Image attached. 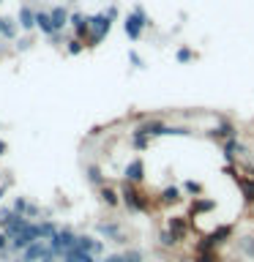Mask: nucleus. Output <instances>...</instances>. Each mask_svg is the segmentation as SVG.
Returning a JSON list of instances; mask_svg holds the SVG:
<instances>
[{
	"label": "nucleus",
	"mask_w": 254,
	"mask_h": 262,
	"mask_svg": "<svg viewBox=\"0 0 254 262\" xmlns=\"http://www.w3.org/2000/svg\"><path fill=\"white\" fill-rule=\"evenodd\" d=\"M120 196H123V208H126L131 216L137 213H151V196H145L142 186H134L129 180H118Z\"/></svg>",
	"instance_id": "1"
},
{
	"label": "nucleus",
	"mask_w": 254,
	"mask_h": 262,
	"mask_svg": "<svg viewBox=\"0 0 254 262\" xmlns=\"http://www.w3.org/2000/svg\"><path fill=\"white\" fill-rule=\"evenodd\" d=\"M151 28H153V19L147 16L142 6H134L131 14H126V19H123V33H126L129 41H139L145 36V30H151Z\"/></svg>",
	"instance_id": "2"
},
{
	"label": "nucleus",
	"mask_w": 254,
	"mask_h": 262,
	"mask_svg": "<svg viewBox=\"0 0 254 262\" xmlns=\"http://www.w3.org/2000/svg\"><path fill=\"white\" fill-rule=\"evenodd\" d=\"M112 25H115V22H112L104 11L90 14V36H88V47H98V44H101V41L110 36Z\"/></svg>",
	"instance_id": "3"
},
{
	"label": "nucleus",
	"mask_w": 254,
	"mask_h": 262,
	"mask_svg": "<svg viewBox=\"0 0 254 262\" xmlns=\"http://www.w3.org/2000/svg\"><path fill=\"white\" fill-rule=\"evenodd\" d=\"M96 235L101 237V241H110V243H129V235L123 232V224L118 219L98 221V224H96Z\"/></svg>",
	"instance_id": "4"
},
{
	"label": "nucleus",
	"mask_w": 254,
	"mask_h": 262,
	"mask_svg": "<svg viewBox=\"0 0 254 262\" xmlns=\"http://www.w3.org/2000/svg\"><path fill=\"white\" fill-rule=\"evenodd\" d=\"M205 137L208 139H213V142H227V139H232V137H238V126L229 118H216V123L205 131Z\"/></svg>",
	"instance_id": "5"
},
{
	"label": "nucleus",
	"mask_w": 254,
	"mask_h": 262,
	"mask_svg": "<svg viewBox=\"0 0 254 262\" xmlns=\"http://www.w3.org/2000/svg\"><path fill=\"white\" fill-rule=\"evenodd\" d=\"M107 241L96 237V232H79L77 237V249L85 251V254H93V257H107Z\"/></svg>",
	"instance_id": "6"
},
{
	"label": "nucleus",
	"mask_w": 254,
	"mask_h": 262,
	"mask_svg": "<svg viewBox=\"0 0 254 262\" xmlns=\"http://www.w3.org/2000/svg\"><path fill=\"white\" fill-rule=\"evenodd\" d=\"M183 186H178V183H167V186H161L159 188V194H156V202L161 205V208H175V205L183 202Z\"/></svg>",
	"instance_id": "7"
},
{
	"label": "nucleus",
	"mask_w": 254,
	"mask_h": 262,
	"mask_svg": "<svg viewBox=\"0 0 254 262\" xmlns=\"http://www.w3.org/2000/svg\"><path fill=\"white\" fill-rule=\"evenodd\" d=\"M96 196H98V202H101L107 210H118L120 205H123V196H120L118 183H107L101 188H96Z\"/></svg>",
	"instance_id": "8"
},
{
	"label": "nucleus",
	"mask_w": 254,
	"mask_h": 262,
	"mask_svg": "<svg viewBox=\"0 0 254 262\" xmlns=\"http://www.w3.org/2000/svg\"><path fill=\"white\" fill-rule=\"evenodd\" d=\"M246 153H249V147H246L238 137L227 139V142H221V159H224V164H238Z\"/></svg>",
	"instance_id": "9"
},
{
	"label": "nucleus",
	"mask_w": 254,
	"mask_h": 262,
	"mask_svg": "<svg viewBox=\"0 0 254 262\" xmlns=\"http://www.w3.org/2000/svg\"><path fill=\"white\" fill-rule=\"evenodd\" d=\"M145 172H147V169H145V161L139 159V156H134V159L126 161L120 180H129V183H134V186H142V183H145Z\"/></svg>",
	"instance_id": "10"
},
{
	"label": "nucleus",
	"mask_w": 254,
	"mask_h": 262,
	"mask_svg": "<svg viewBox=\"0 0 254 262\" xmlns=\"http://www.w3.org/2000/svg\"><path fill=\"white\" fill-rule=\"evenodd\" d=\"M167 126H170V123H167V120H161V118H145V120H139V123H137V128H134V131H139V134H145V137L156 139V137H167Z\"/></svg>",
	"instance_id": "11"
},
{
	"label": "nucleus",
	"mask_w": 254,
	"mask_h": 262,
	"mask_svg": "<svg viewBox=\"0 0 254 262\" xmlns=\"http://www.w3.org/2000/svg\"><path fill=\"white\" fill-rule=\"evenodd\" d=\"M164 227H167L170 232L175 235L180 243H183L186 237H188V232H192V216H178V213H175V216L167 219V224H164Z\"/></svg>",
	"instance_id": "12"
},
{
	"label": "nucleus",
	"mask_w": 254,
	"mask_h": 262,
	"mask_svg": "<svg viewBox=\"0 0 254 262\" xmlns=\"http://www.w3.org/2000/svg\"><path fill=\"white\" fill-rule=\"evenodd\" d=\"M49 16H52V25L57 33H66V28H71V8L66 3L49 6Z\"/></svg>",
	"instance_id": "13"
},
{
	"label": "nucleus",
	"mask_w": 254,
	"mask_h": 262,
	"mask_svg": "<svg viewBox=\"0 0 254 262\" xmlns=\"http://www.w3.org/2000/svg\"><path fill=\"white\" fill-rule=\"evenodd\" d=\"M16 22H19V30L30 36V33L36 30V8L30 3H22L19 11H16Z\"/></svg>",
	"instance_id": "14"
},
{
	"label": "nucleus",
	"mask_w": 254,
	"mask_h": 262,
	"mask_svg": "<svg viewBox=\"0 0 254 262\" xmlns=\"http://www.w3.org/2000/svg\"><path fill=\"white\" fill-rule=\"evenodd\" d=\"M47 251H49V243H47V241H38V243L28 246V249L19 254V259H22V262H41V259L47 257Z\"/></svg>",
	"instance_id": "15"
},
{
	"label": "nucleus",
	"mask_w": 254,
	"mask_h": 262,
	"mask_svg": "<svg viewBox=\"0 0 254 262\" xmlns=\"http://www.w3.org/2000/svg\"><path fill=\"white\" fill-rule=\"evenodd\" d=\"M36 30H38L44 38H49V36L55 33V25H52V16H49V8H36Z\"/></svg>",
	"instance_id": "16"
},
{
	"label": "nucleus",
	"mask_w": 254,
	"mask_h": 262,
	"mask_svg": "<svg viewBox=\"0 0 254 262\" xmlns=\"http://www.w3.org/2000/svg\"><path fill=\"white\" fill-rule=\"evenodd\" d=\"M85 180L93 188H101L107 186V178H104V169L98 167V164H85Z\"/></svg>",
	"instance_id": "17"
},
{
	"label": "nucleus",
	"mask_w": 254,
	"mask_h": 262,
	"mask_svg": "<svg viewBox=\"0 0 254 262\" xmlns=\"http://www.w3.org/2000/svg\"><path fill=\"white\" fill-rule=\"evenodd\" d=\"M156 243H159L164 251H175L178 246H180V241H178V237L170 232L167 227H159V232H156Z\"/></svg>",
	"instance_id": "18"
},
{
	"label": "nucleus",
	"mask_w": 254,
	"mask_h": 262,
	"mask_svg": "<svg viewBox=\"0 0 254 262\" xmlns=\"http://www.w3.org/2000/svg\"><path fill=\"white\" fill-rule=\"evenodd\" d=\"M210 235H213V241H216V246L221 249V246H227L235 237V224H219Z\"/></svg>",
	"instance_id": "19"
},
{
	"label": "nucleus",
	"mask_w": 254,
	"mask_h": 262,
	"mask_svg": "<svg viewBox=\"0 0 254 262\" xmlns=\"http://www.w3.org/2000/svg\"><path fill=\"white\" fill-rule=\"evenodd\" d=\"M238 188H241L243 202L249 205V208H254V178L251 175H243L241 180H238Z\"/></svg>",
	"instance_id": "20"
},
{
	"label": "nucleus",
	"mask_w": 254,
	"mask_h": 262,
	"mask_svg": "<svg viewBox=\"0 0 254 262\" xmlns=\"http://www.w3.org/2000/svg\"><path fill=\"white\" fill-rule=\"evenodd\" d=\"M129 142H131V150H134V153H145L147 147H151V137L139 134V131H131Z\"/></svg>",
	"instance_id": "21"
},
{
	"label": "nucleus",
	"mask_w": 254,
	"mask_h": 262,
	"mask_svg": "<svg viewBox=\"0 0 254 262\" xmlns=\"http://www.w3.org/2000/svg\"><path fill=\"white\" fill-rule=\"evenodd\" d=\"M235 246H238V251H241V257H249L254 259V235H243V237H235Z\"/></svg>",
	"instance_id": "22"
},
{
	"label": "nucleus",
	"mask_w": 254,
	"mask_h": 262,
	"mask_svg": "<svg viewBox=\"0 0 254 262\" xmlns=\"http://www.w3.org/2000/svg\"><path fill=\"white\" fill-rule=\"evenodd\" d=\"M202 251H219L216 241H213V235H200V241L194 243V254H202Z\"/></svg>",
	"instance_id": "23"
},
{
	"label": "nucleus",
	"mask_w": 254,
	"mask_h": 262,
	"mask_svg": "<svg viewBox=\"0 0 254 262\" xmlns=\"http://www.w3.org/2000/svg\"><path fill=\"white\" fill-rule=\"evenodd\" d=\"M219 208V202L216 200H202V196H197V200H192V213H188V216H194L197 210H216Z\"/></svg>",
	"instance_id": "24"
},
{
	"label": "nucleus",
	"mask_w": 254,
	"mask_h": 262,
	"mask_svg": "<svg viewBox=\"0 0 254 262\" xmlns=\"http://www.w3.org/2000/svg\"><path fill=\"white\" fill-rule=\"evenodd\" d=\"M167 137H194V128L192 126H180V123H170L167 126Z\"/></svg>",
	"instance_id": "25"
},
{
	"label": "nucleus",
	"mask_w": 254,
	"mask_h": 262,
	"mask_svg": "<svg viewBox=\"0 0 254 262\" xmlns=\"http://www.w3.org/2000/svg\"><path fill=\"white\" fill-rule=\"evenodd\" d=\"M183 194H186V196H192V200H197V196H202V194H205V186H202V183H197V180H183Z\"/></svg>",
	"instance_id": "26"
},
{
	"label": "nucleus",
	"mask_w": 254,
	"mask_h": 262,
	"mask_svg": "<svg viewBox=\"0 0 254 262\" xmlns=\"http://www.w3.org/2000/svg\"><path fill=\"white\" fill-rule=\"evenodd\" d=\"M192 262H224V259H221L219 251H202V254H194Z\"/></svg>",
	"instance_id": "27"
},
{
	"label": "nucleus",
	"mask_w": 254,
	"mask_h": 262,
	"mask_svg": "<svg viewBox=\"0 0 254 262\" xmlns=\"http://www.w3.org/2000/svg\"><path fill=\"white\" fill-rule=\"evenodd\" d=\"M85 47H88L85 41H82V38H74V36H71L69 41H66V52H69V55H79Z\"/></svg>",
	"instance_id": "28"
},
{
	"label": "nucleus",
	"mask_w": 254,
	"mask_h": 262,
	"mask_svg": "<svg viewBox=\"0 0 254 262\" xmlns=\"http://www.w3.org/2000/svg\"><path fill=\"white\" fill-rule=\"evenodd\" d=\"M11 208L19 213V216H28V208H30V200L28 196H14V202H11Z\"/></svg>",
	"instance_id": "29"
},
{
	"label": "nucleus",
	"mask_w": 254,
	"mask_h": 262,
	"mask_svg": "<svg viewBox=\"0 0 254 262\" xmlns=\"http://www.w3.org/2000/svg\"><path fill=\"white\" fill-rule=\"evenodd\" d=\"M194 49H188V47H180V49H175V60L178 63H192L194 60Z\"/></svg>",
	"instance_id": "30"
},
{
	"label": "nucleus",
	"mask_w": 254,
	"mask_h": 262,
	"mask_svg": "<svg viewBox=\"0 0 254 262\" xmlns=\"http://www.w3.org/2000/svg\"><path fill=\"white\" fill-rule=\"evenodd\" d=\"M123 257H126V262H145V251L142 249H126Z\"/></svg>",
	"instance_id": "31"
},
{
	"label": "nucleus",
	"mask_w": 254,
	"mask_h": 262,
	"mask_svg": "<svg viewBox=\"0 0 254 262\" xmlns=\"http://www.w3.org/2000/svg\"><path fill=\"white\" fill-rule=\"evenodd\" d=\"M224 175H227V178H232L235 183H238V180L243 178V175H241V164H224Z\"/></svg>",
	"instance_id": "32"
},
{
	"label": "nucleus",
	"mask_w": 254,
	"mask_h": 262,
	"mask_svg": "<svg viewBox=\"0 0 254 262\" xmlns=\"http://www.w3.org/2000/svg\"><path fill=\"white\" fill-rule=\"evenodd\" d=\"M129 63H131V69H142V66H145V60H142V57H139V55L134 52V49L129 52Z\"/></svg>",
	"instance_id": "33"
},
{
	"label": "nucleus",
	"mask_w": 254,
	"mask_h": 262,
	"mask_svg": "<svg viewBox=\"0 0 254 262\" xmlns=\"http://www.w3.org/2000/svg\"><path fill=\"white\" fill-rule=\"evenodd\" d=\"M101 262H126V257H123V251H112L107 257H101Z\"/></svg>",
	"instance_id": "34"
},
{
	"label": "nucleus",
	"mask_w": 254,
	"mask_h": 262,
	"mask_svg": "<svg viewBox=\"0 0 254 262\" xmlns=\"http://www.w3.org/2000/svg\"><path fill=\"white\" fill-rule=\"evenodd\" d=\"M104 14H107V16H110V19H112V22H118V16H120V8H118V6H115V3H112V6H107V8H104Z\"/></svg>",
	"instance_id": "35"
},
{
	"label": "nucleus",
	"mask_w": 254,
	"mask_h": 262,
	"mask_svg": "<svg viewBox=\"0 0 254 262\" xmlns=\"http://www.w3.org/2000/svg\"><path fill=\"white\" fill-rule=\"evenodd\" d=\"M33 47V38L30 36H22L19 41H16V49H19V52H25V49H30Z\"/></svg>",
	"instance_id": "36"
},
{
	"label": "nucleus",
	"mask_w": 254,
	"mask_h": 262,
	"mask_svg": "<svg viewBox=\"0 0 254 262\" xmlns=\"http://www.w3.org/2000/svg\"><path fill=\"white\" fill-rule=\"evenodd\" d=\"M47 41H49V44H66V41H69V38H66V36H63V33H57V30H55V33H52V36H49V38H47Z\"/></svg>",
	"instance_id": "37"
},
{
	"label": "nucleus",
	"mask_w": 254,
	"mask_h": 262,
	"mask_svg": "<svg viewBox=\"0 0 254 262\" xmlns=\"http://www.w3.org/2000/svg\"><path fill=\"white\" fill-rule=\"evenodd\" d=\"M6 251H8V235L0 229V254H6Z\"/></svg>",
	"instance_id": "38"
},
{
	"label": "nucleus",
	"mask_w": 254,
	"mask_h": 262,
	"mask_svg": "<svg viewBox=\"0 0 254 262\" xmlns=\"http://www.w3.org/2000/svg\"><path fill=\"white\" fill-rule=\"evenodd\" d=\"M41 262H60V259H57V257H55V254H52V251H47V257H44V259H41Z\"/></svg>",
	"instance_id": "39"
},
{
	"label": "nucleus",
	"mask_w": 254,
	"mask_h": 262,
	"mask_svg": "<svg viewBox=\"0 0 254 262\" xmlns=\"http://www.w3.org/2000/svg\"><path fill=\"white\" fill-rule=\"evenodd\" d=\"M6 191H8V183H0V202H3V196H6Z\"/></svg>",
	"instance_id": "40"
},
{
	"label": "nucleus",
	"mask_w": 254,
	"mask_h": 262,
	"mask_svg": "<svg viewBox=\"0 0 254 262\" xmlns=\"http://www.w3.org/2000/svg\"><path fill=\"white\" fill-rule=\"evenodd\" d=\"M3 153H8V142H6V139H0V156H3Z\"/></svg>",
	"instance_id": "41"
},
{
	"label": "nucleus",
	"mask_w": 254,
	"mask_h": 262,
	"mask_svg": "<svg viewBox=\"0 0 254 262\" xmlns=\"http://www.w3.org/2000/svg\"><path fill=\"white\" fill-rule=\"evenodd\" d=\"M224 262H246L243 257H229V259H224Z\"/></svg>",
	"instance_id": "42"
},
{
	"label": "nucleus",
	"mask_w": 254,
	"mask_h": 262,
	"mask_svg": "<svg viewBox=\"0 0 254 262\" xmlns=\"http://www.w3.org/2000/svg\"><path fill=\"white\" fill-rule=\"evenodd\" d=\"M0 28H3V14H0Z\"/></svg>",
	"instance_id": "43"
}]
</instances>
